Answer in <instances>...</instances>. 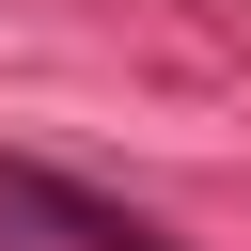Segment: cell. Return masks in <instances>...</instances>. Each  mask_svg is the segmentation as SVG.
I'll list each match as a JSON object with an SVG mask.
<instances>
[{
	"mask_svg": "<svg viewBox=\"0 0 251 251\" xmlns=\"http://www.w3.org/2000/svg\"><path fill=\"white\" fill-rule=\"evenodd\" d=\"M47 235H63V251H157L126 204H94V188H47V173H0V251H47Z\"/></svg>",
	"mask_w": 251,
	"mask_h": 251,
	"instance_id": "obj_1",
	"label": "cell"
}]
</instances>
